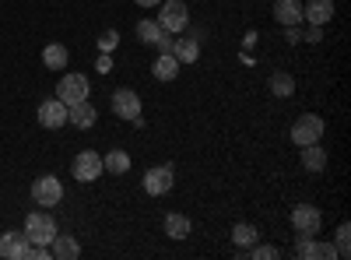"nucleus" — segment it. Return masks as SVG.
I'll return each mask as SVG.
<instances>
[{
	"label": "nucleus",
	"mask_w": 351,
	"mask_h": 260,
	"mask_svg": "<svg viewBox=\"0 0 351 260\" xmlns=\"http://www.w3.org/2000/svg\"><path fill=\"white\" fill-rule=\"evenodd\" d=\"M285 39H288V43H299V39H302L299 25H285Z\"/></svg>",
	"instance_id": "obj_30"
},
{
	"label": "nucleus",
	"mask_w": 351,
	"mask_h": 260,
	"mask_svg": "<svg viewBox=\"0 0 351 260\" xmlns=\"http://www.w3.org/2000/svg\"><path fill=\"white\" fill-rule=\"evenodd\" d=\"M337 257H341V260L351 257V225H348V222L337 225Z\"/></svg>",
	"instance_id": "obj_25"
},
{
	"label": "nucleus",
	"mask_w": 351,
	"mask_h": 260,
	"mask_svg": "<svg viewBox=\"0 0 351 260\" xmlns=\"http://www.w3.org/2000/svg\"><path fill=\"white\" fill-rule=\"evenodd\" d=\"M43 64H46L49 71H64V67H67V46L49 43V46L43 49Z\"/></svg>",
	"instance_id": "obj_20"
},
{
	"label": "nucleus",
	"mask_w": 351,
	"mask_h": 260,
	"mask_svg": "<svg viewBox=\"0 0 351 260\" xmlns=\"http://www.w3.org/2000/svg\"><path fill=\"white\" fill-rule=\"evenodd\" d=\"M134 4H141V8H158L162 0H134Z\"/></svg>",
	"instance_id": "obj_32"
},
{
	"label": "nucleus",
	"mask_w": 351,
	"mask_h": 260,
	"mask_svg": "<svg viewBox=\"0 0 351 260\" xmlns=\"http://www.w3.org/2000/svg\"><path fill=\"white\" fill-rule=\"evenodd\" d=\"M246 253H250L253 260H271V257H278V246H256V243H253Z\"/></svg>",
	"instance_id": "obj_27"
},
{
	"label": "nucleus",
	"mask_w": 351,
	"mask_h": 260,
	"mask_svg": "<svg viewBox=\"0 0 351 260\" xmlns=\"http://www.w3.org/2000/svg\"><path fill=\"white\" fill-rule=\"evenodd\" d=\"M39 123H43V127H49V130L64 127V123H67V106H64L60 99L43 102V106H39Z\"/></svg>",
	"instance_id": "obj_11"
},
{
	"label": "nucleus",
	"mask_w": 351,
	"mask_h": 260,
	"mask_svg": "<svg viewBox=\"0 0 351 260\" xmlns=\"http://www.w3.org/2000/svg\"><path fill=\"white\" fill-rule=\"evenodd\" d=\"M274 18L281 25H302V0H274Z\"/></svg>",
	"instance_id": "obj_14"
},
{
	"label": "nucleus",
	"mask_w": 351,
	"mask_h": 260,
	"mask_svg": "<svg viewBox=\"0 0 351 260\" xmlns=\"http://www.w3.org/2000/svg\"><path fill=\"white\" fill-rule=\"evenodd\" d=\"M232 239H236V246L246 253L260 239V233H256V225H236V228H232Z\"/></svg>",
	"instance_id": "obj_24"
},
{
	"label": "nucleus",
	"mask_w": 351,
	"mask_h": 260,
	"mask_svg": "<svg viewBox=\"0 0 351 260\" xmlns=\"http://www.w3.org/2000/svg\"><path fill=\"white\" fill-rule=\"evenodd\" d=\"M95 71H99V74H109V71H112V60H109V53H102V56H99Z\"/></svg>",
	"instance_id": "obj_31"
},
{
	"label": "nucleus",
	"mask_w": 351,
	"mask_h": 260,
	"mask_svg": "<svg viewBox=\"0 0 351 260\" xmlns=\"http://www.w3.org/2000/svg\"><path fill=\"white\" fill-rule=\"evenodd\" d=\"M267 88L278 95V99H288V95H295V81H291V74H271V81H267Z\"/></svg>",
	"instance_id": "obj_22"
},
{
	"label": "nucleus",
	"mask_w": 351,
	"mask_h": 260,
	"mask_svg": "<svg viewBox=\"0 0 351 260\" xmlns=\"http://www.w3.org/2000/svg\"><path fill=\"white\" fill-rule=\"evenodd\" d=\"M180 67H183V64L176 60L172 53H162L158 60L152 64V74H155L158 81H176V78H180Z\"/></svg>",
	"instance_id": "obj_16"
},
{
	"label": "nucleus",
	"mask_w": 351,
	"mask_h": 260,
	"mask_svg": "<svg viewBox=\"0 0 351 260\" xmlns=\"http://www.w3.org/2000/svg\"><path fill=\"white\" fill-rule=\"evenodd\" d=\"M102 169H106V172H112V176H123V172L130 169V155H127V152H120V148H116V152H106Z\"/></svg>",
	"instance_id": "obj_21"
},
{
	"label": "nucleus",
	"mask_w": 351,
	"mask_h": 260,
	"mask_svg": "<svg viewBox=\"0 0 351 260\" xmlns=\"http://www.w3.org/2000/svg\"><path fill=\"white\" fill-rule=\"evenodd\" d=\"M190 218L186 215H180V211H172V215H165V236L169 239H186L190 236Z\"/></svg>",
	"instance_id": "obj_19"
},
{
	"label": "nucleus",
	"mask_w": 351,
	"mask_h": 260,
	"mask_svg": "<svg viewBox=\"0 0 351 260\" xmlns=\"http://www.w3.org/2000/svg\"><path fill=\"white\" fill-rule=\"evenodd\" d=\"M291 225H295V233H302V236H316L319 228H324V215L313 204H299V208H291Z\"/></svg>",
	"instance_id": "obj_7"
},
{
	"label": "nucleus",
	"mask_w": 351,
	"mask_h": 260,
	"mask_svg": "<svg viewBox=\"0 0 351 260\" xmlns=\"http://www.w3.org/2000/svg\"><path fill=\"white\" fill-rule=\"evenodd\" d=\"M324 165H327V152L319 148V141H316V144H302V169L324 172Z\"/></svg>",
	"instance_id": "obj_18"
},
{
	"label": "nucleus",
	"mask_w": 351,
	"mask_h": 260,
	"mask_svg": "<svg viewBox=\"0 0 351 260\" xmlns=\"http://www.w3.org/2000/svg\"><path fill=\"white\" fill-rule=\"evenodd\" d=\"M172 183H176V176H172V169H169V165H155V169L144 172V190H148L152 197L169 193V190H172Z\"/></svg>",
	"instance_id": "obj_9"
},
{
	"label": "nucleus",
	"mask_w": 351,
	"mask_h": 260,
	"mask_svg": "<svg viewBox=\"0 0 351 260\" xmlns=\"http://www.w3.org/2000/svg\"><path fill=\"white\" fill-rule=\"evenodd\" d=\"M71 172H74V180L77 183H95L102 176V155L99 152H77V158L71 162Z\"/></svg>",
	"instance_id": "obj_3"
},
{
	"label": "nucleus",
	"mask_w": 351,
	"mask_h": 260,
	"mask_svg": "<svg viewBox=\"0 0 351 260\" xmlns=\"http://www.w3.org/2000/svg\"><path fill=\"white\" fill-rule=\"evenodd\" d=\"M302 18L309 25H327L334 18V0H306V4H302Z\"/></svg>",
	"instance_id": "obj_13"
},
{
	"label": "nucleus",
	"mask_w": 351,
	"mask_h": 260,
	"mask_svg": "<svg viewBox=\"0 0 351 260\" xmlns=\"http://www.w3.org/2000/svg\"><path fill=\"white\" fill-rule=\"evenodd\" d=\"M56 236V222L46 215V211H32L25 218V239L32 246H49Z\"/></svg>",
	"instance_id": "obj_1"
},
{
	"label": "nucleus",
	"mask_w": 351,
	"mask_h": 260,
	"mask_svg": "<svg viewBox=\"0 0 351 260\" xmlns=\"http://www.w3.org/2000/svg\"><path fill=\"white\" fill-rule=\"evenodd\" d=\"M306 43H319V39H324V25H309V32L302 36Z\"/></svg>",
	"instance_id": "obj_29"
},
{
	"label": "nucleus",
	"mask_w": 351,
	"mask_h": 260,
	"mask_svg": "<svg viewBox=\"0 0 351 260\" xmlns=\"http://www.w3.org/2000/svg\"><path fill=\"white\" fill-rule=\"evenodd\" d=\"M95 117H99V113H95V106L92 102H74V106H67V123L71 127H77V130H88V127H92L95 123Z\"/></svg>",
	"instance_id": "obj_12"
},
{
	"label": "nucleus",
	"mask_w": 351,
	"mask_h": 260,
	"mask_svg": "<svg viewBox=\"0 0 351 260\" xmlns=\"http://www.w3.org/2000/svg\"><path fill=\"white\" fill-rule=\"evenodd\" d=\"M112 113L120 120H137L141 117V95L134 88H116L112 92Z\"/></svg>",
	"instance_id": "obj_8"
},
{
	"label": "nucleus",
	"mask_w": 351,
	"mask_h": 260,
	"mask_svg": "<svg viewBox=\"0 0 351 260\" xmlns=\"http://www.w3.org/2000/svg\"><path fill=\"white\" fill-rule=\"evenodd\" d=\"M137 39H141V43H148V46H158V39H162V25L152 21V18L137 21Z\"/></svg>",
	"instance_id": "obj_23"
},
{
	"label": "nucleus",
	"mask_w": 351,
	"mask_h": 260,
	"mask_svg": "<svg viewBox=\"0 0 351 260\" xmlns=\"http://www.w3.org/2000/svg\"><path fill=\"white\" fill-rule=\"evenodd\" d=\"M116 43H120V36H116L112 28L99 36V49H102V53H112V49H116Z\"/></svg>",
	"instance_id": "obj_28"
},
{
	"label": "nucleus",
	"mask_w": 351,
	"mask_h": 260,
	"mask_svg": "<svg viewBox=\"0 0 351 260\" xmlns=\"http://www.w3.org/2000/svg\"><path fill=\"white\" fill-rule=\"evenodd\" d=\"M28 253H32V243L25 239V233H4V236H0V257L28 260Z\"/></svg>",
	"instance_id": "obj_10"
},
{
	"label": "nucleus",
	"mask_w": 351,
	"mask_h": 260,
	"mask_svg": "<svg viewBox=\"0 0 351 260\" xmlns=\"http://www.w3.org/2000/svg\"><path fill=\"white\" fill-rule=\"evenodd\" d=\"M56 99H60L64 106L84 102L88 99V78L84 74H64L60 84H56Z\"/></svg>",
	"instance_id": "obj_6"
},
{
	"label": "nucleus",
	"mask_w": 351,
	"mask_h": 260,
	"mask_svg": "<svg viewBox=\"0 0 351 260\" xmlns=\"http://www.w3.org/2000/svg\"><path fill=\"white\" fill-rule=\"evenodd\" d=\"M32 200L39 208H56L64 200V183L56 180V176H39L32 183Z\"/></svg>",
	"instance_id": "obj_5"
},
{
	"label": "nucleus",
	"mask_w": 351,
	"mask_h": 260,
	"mask_svg": "<svg viewBox=\"0 0 351 260\" xmlns=\"http://www.w3.org/2000/svg\"><path fill=\"white\" fill-rule=\"evenodd\" d=\"M180 64H193L200 56V39H172V49H169Z\"/></svg>",
	"instance_id": "obj_17"
},
{
	"label": "nucleus",
	"mask_w": 351,
	"mask_h": 260,
	"mask_svg": "<svg viewBox=\"0 0 351 260\" xmlns=\"http://www.w3.org/2000/svg\"><path fill=\"white\" fill-rule=\"evenodd\" d=\"M319 137H324V120H319L316 113H302V117L291 123V141H295L299 148L302 144H316Z\"/></svg>",
	"instance_id": "obj_4"
},
{
	"label": "nucleus",
	"mask_w": 351,
	"mask_h": 260,
	"mask_svg": "<svg viewBox=\"0 0 351 260\" xmlns=\"http://www.w3.org/2000/svg\"><path fill=\"white\" fill-rule=\"evenodd\" d=\"M158 25H162V32L176 36V32H183V28L190 25V11L183 0H162V14H158Z\"/></svg>",
	"instance_id": "obj_2"
},
{
	"label": "nucleus",
	"mask_w": 351,
	"mask_h": 260,
	"mask_svg": "<svg viewBox=\"0 0 351 260\" xmlns=\"http://www.w3.org/2000/svg\"><path fill=\"white\" fill-rule=\"evenodd\" d=\"M295 253H299L302 260H316V239L299 233V250H295Z\"/></svg>",
	"instance_id": "obj_26"
},
{
	"label": "nucleus",
	"mask_w": 351,
	"mask_h": 260,
	"mask_svg": "<svg viewBox=\"0 0 351 260\" xmlns=\"http://www.w3.org/2000/svg\"><path fill=\"white\" fill-rule=\"evenodd\" d=\"M77 253H81V243H77L74 236H60V233L53 236V243H49V257H56V260H71V257H77Z\"/></svg>",
	"instance_id": "obj_15"
}]
</instances>
